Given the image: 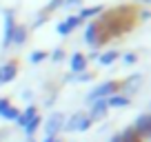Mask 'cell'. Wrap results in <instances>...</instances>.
<instances>
[{
  "mask_svg": "<svg viewBox=\"0 0 151 142\" xmlns=\"http://www.w3.org/2000/svg\"><path fill=\"white\" fill-rule=\"evenodd\" d=\"M18 115H20V111L16 109L14 104L9 102L7 98H0V118H5V120H18Z\"/></svg>",
  "mask_w": 151,
  "mask_h": 142,
  "instance_id": "cell-7",
  "label": "cell"
},
{
  "mask_svg": "<svg viewBox=\"0 0 151 142\" xmlns=\"http://www.w3.org/2000/svg\"><path fill=\"white\" fill-rule=\"evenodd\" d=\"M80 0H65V5H78Z\"/></svg>",
  "mask_w": 151,
  "mask_h": 142,
  "instance_id": "cell-25",
  "label": "cell"
},
{
  "mask_svg": "<svg viewBox=\"0 0 151 142\" xmlns=\"http://www.w3.org/2000/svg\"><path fill=\"white\" fill-rule=\"evenodd\" d=\"M45 142H60L58 138H45Z\"/></svg>",
  "mask_w": 151,
  "mask_h": 142,
  "instance_id": "cell-26",
  "label": "cell"
},
{
  "mask_svg": "<svg viewBox=\"0 0 151 142\" xmlns=\"http://www.w3.org/2000/svg\"><path fill=\"white\" fill-rule=\"evenodd\" d=\"M47 56H49L47 51H33V53H31V62H33V65H38V62L47 60Z\"/></svg>",
  "mask_w": 151,
  "mask_h": 142,
  "instance_id": "cell-21",
  "label": "cell"
},
{
  "mask_svg": "<svg viewBox=\"0 0 151 142\" xmlns=\"http://www.w3.org/2000/svg\"><path fill=\"white\" fill-rule=\"evenodd\" d=\"M107 111H109L107 100H96V102H91V113H89V120L93 122V120L104 118V115H107Z\"/></svg>",
  "mask_w": 151,
  "mask_h": 142,
  "instance_id": "cell-11",
  "label": "cell"
},
{
  "mask_svg": "<svg viewBox=\"0 0 151 142\" xmlns=\"http://www.w3.org/2000/svg\"><path fill=\"white\" fill-rule=\"evenodd\" d=\"M40 122H42V118H40V115H36V118H31V120H29L27 124H24V131H27V136H29V138H31L33 133L38 131V127H40Z\"/></svg>",
  "mask_w": 151,
  "mask_h": 142,
  "instance_id": "cell-20",
  "label": "cell"
},
{
  "mask_svg": "<svg viewBox=\"0 0 151 142\" xmlns=\"http://www.w3.org/2000/svg\"><path fill=\"white\" fill-rule=\"evenodd\" d=\"M118 91H120V82L118 80H107V82H102L100 87H96V89L87 95V100H89V102H96V100H107L109 95L118 93Z\"/></svg>",
  "mask_w": 151,
  "mask_h": 142,
  "instance_id": "cell-2",
  "label": "cell"
},
{
  "mask_svg": "<svg viewBox=\"0 0 151 142\" xmlns=\"http://www.w3.org/2000/svg\"><path fill=\"white\" fill-rule=\"evenodd\" d=\"M140 82H142V76H140V73H133V76H129L124 82H120V89H124L127 93H133Z\"/></svg>",
  "mask_w": 151,
  "mask_h": 142,
  "instance_id": "cell-14",
  "label": "cell"
},
{
  "mask_svg": "<svg viewBox=\"0 0 151 142\" xmlns=\"http://www.w3.org/2000/svg\"><path fill=\"white\" fill-rule=\"evenodd\" d=\"M91 127V120L87 113H82V111H78V113H73L69 120L65 122V131H87V129Z\"/></svg>",
  "mask_w": 151,
  "mask_h": 142,
  "instance_id": "cell-3",
  "label": "cell"
},
{
  "mask_svg": "<svg viewBox=\"0 0 151 142\" xmlns=\"http://www.w3.org/2000/svg\"><path fill=\"white\" fill-rule=\"evenodd\" d=\"M124 62H127V65H133V62H138V56L136 53H124Z\"/></svg>",
  "mask_w": 151,
  "mask_h": 142,
  "instance_id": "cell-22",
  "label": "cell"
},
{
  "mask_svg": "<svg viewBox=\"0 0 151 142\" xmlns=\"http://www.w3.org/2000/svg\"><path fill=\"white\" fill-rule=\"evenodd\" d=\"M24 40H27V27H24V24H16L14 36H11V42L14 44H24Z\"/></svg>",
  "mask_w": 151,
  "mask_h": 142,
  "instance_id": "cell-17",
  "label": "cell"
},
{
  "mask_svg": "<svg viewBox=\"0 0 151 142\" xmlns=\"http://www.w3.org/2000/svg\"><path fill=\"white\" fill-rule=\"evenodd\" d=\"M51 58H53V60H62V49H56Z\"/></svg>",
  "mask_w": 151,
  "mask_h": 142,
  "instance_id": "cell-24",
  "label": "cell"
},
{
  "mask_svg": "<svg viewBox=\"0 0 151 142\" xmlns=\"http://www.w3.org/2000/svg\"><path fill=\"white\" fill-rule=\"evenodd\" d=\"M36 115H38L36 107H27V111H24V113H20L16 122H18V127H22V129H24V124H27V122H29L31 118H36Z\"/></svg>",
  "mask_w": 151,
  "mask_h": 142,
  "instance_id": "cell-18",
  "label": "cell"
},
{
  "mask_svg": "<svg viewBox=\"0 0 151 142\" xmlns=\"http://www.w3.org/2000/svg\"><path fill=\"white\" fill-rule=\"evenodd\" d=\"M85 42L89 47H100L98 44V27H96V20L87 24V31H85Z\"/></svg>",
  "mask_w": 151,
  "mask_h": 142,
  "instance_id": "cell-13",
  "label": "cell"
},
{
  "mask_svg": "<svg viewBox=\"0 0 151 142\" xmlns=\"http://www.w3.org/2000/svg\"><path fill=\"white\" fill-rule=\"evenodd\" d=\"M14 29H16L14 11L7 9V11H5V36H2V47H5V49L11 44V36H14Z\"/></svg>",
  "mask_w": 151,
  "mask_h": 142,
  "instance_id": "cell-5",
  "label": "cell"
},
{
  "mask_svg": "<svg viewBox=\"0 0 151 142\" xmlns=\"http://www.w3.org/2000/svg\"><path fill=\"white\" fill-rule=\"evenodd\" d=\"M120 58V53L118 51H107V53H102V56H98V62L102 67H109V65H113V62Z\"/></svg>",
  "mask_w": 151,
  "mask_h": 142,
  "instance_id": "cell-19",
  "label": "cell"
},
{
  "mask_svg": "<svg viewBox=\"0 0 151 142\" xmlns=\"http://www.w3.org/2000/svg\"><path fill=\"white\" fill-rule=\"evenodd\" d=\"M111 142H142V138L138 136V131L133 127L124 129L122 133H116V136L111 138Z\"/></svg>",
  "mask_w": 151,
  "mask_h": 142,
  "instance_id": "cell-10",
  "label": "cell"
},
{
  "mask_svg": "<svg viewBox=\"0 0 151 142\" xmlns=\"http://www.w3.org/2000/svg\"><path fill=\"white\" fill-rule=\"evenodd\" d=\"M82 20L78 18V16H69V18H65L62 22H58V27H56V31L60 33V36H69L71 31H73L78 24H80Z\"/></svg>",
  "mask_w": 151,
  "mask_h": 142,
  "instance_id": "cell-8",
  "label": "cell"
},
{
  "mask_svg": "<svg viewBox=\"0 0 151 142\" xmlns=\"http://www.w3.org/2000/svg\"><path fill=\"white\" fill-rule=\"evenodd\" d=\"M27 142H33V140H31V138H29V140H27Z\"/></svg>",
  "mask_w": 151,
  "mask_h": 142,
  "instance_id": "cell-28",
  "label": "cell"
},
{
  "mask_svg": "<svg viewBox=\"0 0 151 142\" xmlns=\"http://www.w3.org/2000/svg\"><path fill=\"white\" fill-rule=\"evenodd\" d=\"M138 2H145V5H147V2H151V0H138Z\"/></svg>",
  "mask_w": 151,
  "mask_h": 142,
  "instance_id": "cell-27",
  "label": "cell"
},
{
  "mask_svg": "<svg viewBox=\"0 0 151 142\" xmlns=\"http://www.w3.org/2000/svg\"><path fill=\"white\" fill-rule=\"evenodd\" d=\"M69 67H71L73 73H85V69H87V56H85V53H80V51H76L73 56H71Z\"/></svg>",
  "mask_w": 151,
  "mask_h": 142,
  "instance_id": "cell-12",
  "label": "cell"
},
{
  "mask_svg": "<svg viewBox=\"0 0 151 142\" xmlns=\"http://www.w3.org/2000/svg\"><path fill=\"white\" fill-rule=\"evenodd\" d=\"M129 102H131L129 95H120V93H113L107 98V107H127Z\"/></svg>",
  "mask_w": 151,
  "mask_h": 142,
  "instance_id": "cell-16",
  "label": "cell"
},
{
  "mask_svg": "<svg viewBox=\"0 0 151 142\" xmlns=\"http://www.w3.org/2000/svg\"><path fill=\"white\" fill-rule=\"evenodd\" d=\"M102 5H96V7H82L80 9V14H78V18L80 20H89V18H96V16H100L102 14Z\"/></svg>",
  "mask_w": 151,
  "mask_h": 142,
  "instance_id": "cell-15",
  "label": "cell"
},
{
  "mask_svg": "<svg viewBox=\"0 0 151 142\" xmlns=\"http://www.w3.org/2000/svg\"><path fill=\"white\" fill-rule=\"evenodd\" d=\"M65 127V115L62 113H51L47 118V127H45V138H56V133Z\"/></svg>",
  "mask_w": 151,
  "mask_h": 142,
  "instance_id": "cell-4",
  "label": "cell"
},
{
  "mask_svg": "<svg viewBox=\"0 0 151 142\" xmlns=\"http://www.w3.org/2000/svg\"><path fill=\"white\" fill-rule=\"evenodd\" d=\"M16 73H18V62L11 60V62H5V65L0 67V85H7V82H11L16 78Z\"/></svg>",
  "mask_w": 151,
  "mask_h": 142,
  "instance_id": "cell-6",
  "label": "cell"
},
{
  "mask_svg": "<svg viewBox=\"0 0 151 142\" xmlns=\"http://www.w3.org/2000/svg\"><path fill=\"white\" fill-rule=\"evenodd\" d=\"M133 129L138 131V136L140 138H147L151 133V118L147 113H142V115H138V120H136V124H133Z\"/></svg>",
  "mask_w": 151,
  "mask_h": 142,
  "instance_id": "cell-9",
  "label": "cell"
},
{
  "mask_svg": "<svg viewBox=\"0 0 151 142\" xmlns=\"http://www.w3.org/2000/svg\"><path fill=\"white\" fill-rule=\"evenodd\" d=\"M91 78H93V73H78V76H76V80H91Z\"/></svg>",
  "mask_w": 151,
  "mask_h": 142,
  "instance_id": "cell-23",
  "label": "cell"
},
{
  "mask_svg": "<svg viewBox=\"0 0 151 142\" xmlns=\"http://www.w3.org/2000/svg\"><path fill=\"white\" fill-rule=\"evenodd\" d=\"M136 18H138V7H131V5H120V7H113V9H107L102 14V18L96 20L98 44H104L111 38L129 33L138 22Z\"/></svg>",
  "mask_w": 151,
  "mask_h": 142,
  "instance_id": "cell-1",
  "label": "cell"
}]
</instances>
